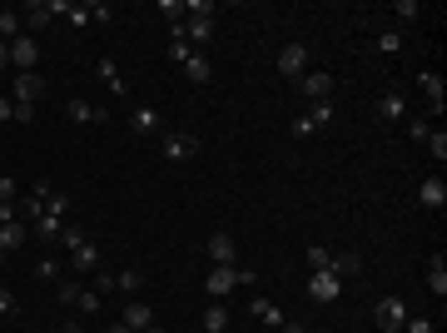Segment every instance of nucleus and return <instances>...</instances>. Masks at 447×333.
<instances>
[{"label":"nucleus","instance_id":"obj_48","mask_svg":"<svg viewBox=\"0 0 447 333\" xmlns=\"http://www.w3.org/2000/svg\"><path fill=\"white\" fill-rule=\"evenodd\" d=\"M0 314H15V294L10 289H0Z\"/></svg>","mask_w":447,"mask_h":333},{"label":"nucleus","instance_id":"obj_6","mask_svg":"<svg viewBox=\"0 0 447 333\" xmlns=\"http://www.w3.org/2000/svg\"><path fill=\"white\" fill-rule=\"evenodd\" d=\"M278 75H283V80L308 75V45H298V40H293V45H283V50H278Z\"/></svg>","mask_w":447,"mask_h":333},{"label":"nucleus","instance_id":"obj_34","mask_svg":"<svg viewBox=\"0 0 447 333\" xmlns=\"http://www.w3.org/2000/svg\"><path fill=\"white\" fill-rule=\"evenodd\" d=\"M378 50H388V55H403V35H398V30H383V35H378Z\"/></svg>","mask_w":447,"mask_h":333},{"label":"nucleus","instance_id":"obj_14","mask_svg":"<svg viewBox=\"0 0 447 333\" xmlns=\"http://www.w3.org/2000/svg\"><path fill=\"white\" fill-rule=\"evenodd\" d=\"M184 40L209 45V40H214V20H209V15H189V20H184Z\"/></svg>","mask_w":447,"mask_h":333},{"label":"nucleus","instance_id":"obj_46","mask_svg":"<svg viewBox=\"0 0 447 333\" xmlns=\"http://www.w3.org/2000/svg\"><path fill=\"white\" fill-rule=\"evenodd\" d=\"M95 294H114V274H95Z\"/></svg>","mask_w":447,"mask_h":333},{"label":"nucleus","instance_id":"obj_38","mask_svg":"<svg viewBox=\"0 0 447 333\" xmlns=\"http://www.w3.org/2000/svg\"><path fill=\"white\" fill-rule=\"evenodd\" d=\"M55 244H60V249H70V254H75V249H80V244H85V234H80V229H60V239H55Z\"/></svg>","mask_w":447,"mask_h":333},{"label":"nucleus","instance_id":"obj_8","mask_svg":"<svg viewBox=\"0 0 447 333\" xmlns=\"http://www.w3.org/2000/svg\"><path fill=\"white\" fill-rule=\"evenodd\" d=\"M10 65H15V70H35V65H40L35 35H15V40H10Z\"/></svg>","mask_w":447,"mask_h":333},{"label":"nucleus","instance_id":"obj_33","mask_svg":"<svg viewBox=\"0 0 447 333\" xmlns=\"http://www.w3.org/2000/svg\"><path fill=\"white\" fill-rule=\"evenodd\" d=\"M65 20H70L75 30H85V25H90V5H75V0H70V10H65Z\"/></svg>","mask_w":447,"mask_h":333},{"label":"nucleus","instance_id":"obj_10","mask_svg":"<svg viewBox=\"0 0 447 333\" xmlns=\"http://www.w3.org/2000/svg\"><path fill=\"white\" fill-rule=\"evenodd\" d=\"M209 259H214V269H233V264H238V244H233L228 234H214V239H209Z\"/></svg>","mask_w":447,"mask_h":333},{"label":"nucleus","instance_id":"obj_42","mask_svg":"<svg viewBox=\"0 0 447 333\" xmlns=\"http://www.w3.org/2000/svg\"><path fill=\"white\" fill-rule=\"evenodd\" d=\"M184 10H189V15H209V20H214V10H219V5H214V0H189Z\"/></svg>","mask_w":447,"mask_h":333},{"label":"nucleus","instance_id":"obj_50","mask_svg":"<svg viewBox=\"0 0 447 333\" xmlns=\"http://www.w3.org/2000/svg\"><path fill=\"white\" fill-rule=\"evenodd\" d=\"M5 65H10V45L0 40V70H5Z\"/></svg>","mask_w":447,"mask_h":333},{"label":"nucleus","instance_id":"obj_49","mask_svg":"<svg viewBox=\"0 0 447 333\" xmlns=\"http://www.w3.org/2000/svg\"><path fill=\"white\" fill-rule=\"evenodd\" d=\"M0 119H15V100H5V95H0Z\"/></svg>","mask_w":447,"mask_h":333},{"label":"nucleus","instance_id":"obj_16","mask_svg":"<svg viewBox=\"0 0 447 333\" xmlns=\"http://www.w3.org/2000/svg\"><path fill=\"white\" fill-rule=\"evenodd\" d=\"M248 309H253V319H263L268 329H283V324H288V319H283V309H273L263 294H253V299H248Z\"/></svg>","mask_w":447,"mask_h":333},{"label":"nucleus","instance_id":"obj_36","mask_svg":"<svg viewBox=\"0 0 447 333\" xmlns=\"http://www.w3.org/2000/svg\"><path fill=\"white\" fill-rule=\"evenodd\" d=\"M55 299H60L65 309H75V304H80V284H55Z\"/></svg>","mask_w":447,"mask_h":333},{"label":"nucleus","instance_id":"obj_44","mask_svg":"<svg viewBox=\"0 0 447 333\" xmlns=\"http://www.w3.org/2000/svg\"><path fill=\"white\" fill-rule=\"evenodd\" d=\"M0 204H15V179L0 174Z\"/></svg>","mask_w":447,"mask_h":333},{"label":"nucleus","instance_id":"obj_47","mask_svg":"<svg viewBox=\"0 0 447 333\" xmlns=\"http://www.w3.org/2000/svg\"><path fill=\"white\" fill-rule=\"evenodd\" d=\"M159 10H164L169 20H179V10H184V0H159Z\"/></svg>","mask_w":447,"mask_h":333},{"label":"nucleus","instance_id":"obj_39","mask_svg":"<svg viewBox=\"0 0 447 333\" xmlns=\"http://www.w3.org/2000/svg\"><path fill=\"white\" fill-rule=\"evenodd\" d=\"M288 134H293V139H308V134H313V119H308V114H298V119L288 124Z\"/></svg>","mask_w":447,"mask_h":333},{"label":"nucleus","instance_id":"obj_23","mask_svg":"<svg viewBox=\"0 0 447 333\" xmlns=\"http://www.w3.org/2000/svg\"><path fill=\"white\" fill-rule=\"evenodd\" d=\"M184 75H189L194 85H209V75H214V70H209V55H199V50H194V55H189V65H184Z\"/></svg>","mask_w":447,"mask_h":333},{"label":"nucleus","instance_id":"obj_54","mask_svg":"<svg viewBox=\"0 0 447 333\" xmlns=\"http://www.w3.org/2000/svg\"><path fill=\"white\" fill-rule=\"evenodd\" d=\"M65 333H80V324H65Z\"/></svg>","mask_w":447,"mask_h":333},{"label":"nucleus","instance_id":"obj_19","mask_svg":"<svg viewBox=\"0 0 447 333\" xmlns=\"http://www.w3.org/2000/svg\"><path fill=\"white\" fill-rule=\"evenodd\" d=\"M428 289L447 299V254H433V264H428Z\"/></svg>","mask_w":447,"mask_h":333},{"label":"nucleus","instance_id":"obj_18","mask_svg":"<svg viewBox=\"0 0 447 333\" xmlns=\"http://www.w3.org/2000/svg\"><path fill=\"white\" fill-rule=\"evenodd\" d=\"M418 85H423V90H428V105H433V110L443 114V75H433V70H418Z\"/></svg>","mask_w":447,"mask_h":333},{"label":"nucleus","instance_id":"obj_24","mask_svg":"<svg viewBox=\"0 0 447 333\" xmlns=\"http://www.w3.org/2000/svg\"><path fill=\"white\" fill-rule=\"evenodd\" d=\"M129 119H134V129H139V134H154V129H159V114L149 110V105H134V114H129Z\"/></svg>","mask_w":447,"mask_h":333},{"label":"nucleus","instance_id":"obj_2","mask_svg":"<svg viewBox=\"0 0 447 333\" xmlns=\"http://www.w3.org/2000/svg\"><path fill=\"white\" fill-rule=\"evenodd\" d=\"M373 319H378V329H383V333H403V324H408L413 314H408V304H403L398 294H388V299H378Z\"/></svg>","mask_w":447,"mask_h":333},{"label":"nucleus","instance_id":"obj_29","mask_svg":"<svg viewBox=\"0 0 447 333\" xmlns=\"http://www.w3.org/2000/svg\"><path fill=\"white\" fill-rule=\"evenodd\" d=\"M139 284H144V274H139V269H119V274H114V289H124V294H134Z\"/></svg>","mask_w":447,"mask_h":333},{"label":"nucleus","instance_id":"obj_13","mask_svg":"<svg viewBox=\"0 0 447 333\" xmlns=\"http://www.w3.org/2000/svg\"><path fill=\"white\" fill-rule=\"evenodd\" d=\"M65 110H70L75 124H105V119H110V110H100V105H90V100H70Z\"/></svg>","mask_w":447,"mask_h":333},{"label":"nucleus","instance_id":"obj_37","mask_svg":"<svg viewBox=\"0 0 447 333\" xmlns=\"http://www.w3.org/2000/svg\"><path fill=\"white\" fill-rule=\"evenodd\" d=\"M189 55H194L189 40H169V60H174V65H189Z\"/></svg>","mask_w":447,"mask_h":333},{"label":"nucleus","instance_id":"obj_22","mask_svg":"<svg viewBox=\"0 0 447 333\" xmlns=\"http://www.w3.org/2000/svg\"><path fill=\"white\" fill-rule=\"evenodd\" d=\"M378 114H383V119H403V114H408V105H403V95H398V90H388V95H378Z\"/></svg>","mask_w":447,"mask_h":333},{"label":"nucleus","instance_id":"obj_12","mask_svg":"<svg viewBox=\"0 0 447 333\" xmlns=\"http://www.w3.org/2000/svg\"><path fill=\"white\" fill-rule=\"evenodd\" d=\"M418 199H423V209H443V204H447L443 174H428V179H423V189H418Z\"/></svg>","mask_w":447,"mask_h":333},{"label":"nucleus","instance_id":"obj_26","mask_svg":"<svg viewBox=\"0 0 447 333\" xmlns=\"http://www.w3.org/2000/svg\"><path fill=\"white\" fill-rule=\"evenodd\" d=\"M100 75H105V85H110L114 95H129V85H124V75L114 70V60H100Z\"/></svg>","mask_w":447,"mask_h":333},{"label":"nucleus","instance_id":"obj_51","mask_svg":"<svg viewBox=\"0 0 447 333\" xmlns=\"http://www.w3.org/2000/svg\"><path fill=\"white\" fill-rule=\"evenodd\" d=\"M278 333H308V329H303V324H283Z\"/></svg>","mask_w":447,"mask_h":333},{"label":"nucleus","instance_id":"obj_43","mask_svg":"<svg viewBox=\"0 0 447 333\" xmlns=\"http://www.w3.org/2000/svg\"><path fill=\"white\" fill-rule=\"evenodd\" d=\"M100 309V294L95 289H80V314H95Z\"/></svg>","mask_w":447,"mask_h":333},{"label":"nucleus","instance_id":"obj_41","mask_svg":"<svg viewBox=\"0 0 447 333\" xmlns=\"http://www.w3.org/2000/svg\"><path fill=\"white\" fill-rule=\"evenodd\" d=\"M428 149H433V159L443 164L447 159V134H428Z\"/></svg>","mask_w":447,"mask_h":333},{"label":"nucleus","instance_id":"obj_5","mask_svg":"<svg viewBox=\"0 0 447 333\" xmlns=\"http://www.w3.org/2000/svg\"><path fill=\"white\" fill-rule=\"evenodd\" d=\"M70 10V0H35L30 10H25V35H35V30H45L55 15H65Z\"/></svg>","mask_w":447,"mask_h":333},{"label":"nucleus","instance_id":"obj_31","mask_svg":"<svg viewBox=\"0 0 447 333\" xmlns=\"http://www.w3.org/2000/svg\"><path fill=\"white\" fill-rule=\"evenodd\" d=\"M303 259H308V269H313V274H328V259H333V254H328V249H318V244H313V249H308V254H303Z\"/></svg>","mask_w":447,"mask_h":333},{"label":"nucleus","instance_id":"obj_32","mask_svg":"<svg viewBox=\"0 0 447 333\" xmlns=\"http://www.w3.org/2000/svg\"><path fill=\"white\" fill-rule=\"evenodd\" d=\"M35 279H40V284H60V264H55V259H40V264H35Z\"/></svg>","mask_w":447,"mask_h":333},{"label":"nucleus","instance_id":"obj_40","mask_svg":"<svg viewBox=\"0 0 447 333\" xmlns=\"http://www.w3.org/2000/svg\"><path fill=\"white\" fill-rule=\"evenodd\" d=\"M428 134H433V124H428V119H413V124H408V139H418V144H428Z\"/></svg>","mask_w":447,"mask_h":333},{"label":"nucleus","instance_id":"obj_35","mask_svg":"<svg viewBox=\"0 0 447 333\" xmlns=\"http://www.w3.org/2000/svg\"><path fill=\"white\" fill-rule=\"evenodd\" d=\"M45 214L65 219V214H70V194H60V189H55V194H50V204H45Z\"/></svg>","mask_w":447,"mask_h":333},{"label":"nucleus","instance_id":"obj_17","mask_svg":"<svg viewBox=\"0 0 447 333\" xmlns=\"http://www.w3.org/2000/svg\"><path fill=\"white\" fill-rule=\"evenodd\" d=\"M25 234H30V229H25L20 219H15V224H0V254L10 259V254H15V249L25 244Z\"/></svg>","mask_w":447,"mask_h":333},{"label":"nucleus","instance_id":"obj_3","mask_svg":"<svg viewBox=\"0 0 447 333\" xmlns=\"http://www.w3.org/2000/svg\"><path fill=\"white\" fill-rule=\"evenodd\" d=\"M238 284H253V269H214L209 279H204V294H214V299H224V294H233Z\"/></svg>","mask_w":447,"mask_h":333},{"label":"nucleus","instance_id":"obj_1","mask_svg":"<svg viewBox=\"0 0 447 333\" xmlns=\"http://www.w3.org/2000/svg\"><path fill=\"white\" fill-rule=\"evenodd\" d=\"M159 144H164V159L169 164H184V159H194L204 149L199 134H189V129H169V134H159Z\"/></svg>","mask_w":447,"mask_h":333},{"label":"nucleus","instance_id":"obj_45","mask_svg":"<svg viewBox=\"0 0 447 333\" xmlns=\"http://www.w3.org/2000/svg\"><path fill=\"white\" fill-rule=\"evenodd\" d=\"M403 333H433V324L418 314V319H408V324H403Z\"/></svg>","mask_w":447,"mask_h":333},{"label":"nucleus","instance_id":"obj_4","mask_svg":"<svg viewBox=\"0 0 447 333\" xmlns=\"http://www.w3.org/2000/svg\"><path fill=\"white\" fill-rule=\"evenodd\" d=\"M10 95H15V105H35V100L45 95V75H40V70H15Z\"/></svg>","mask_w":447,"mask_h":333},{"label":"nucleus","instance_id":"obj_9","mask_svg":"<svg viewBox=\"0 0 447 333\" xmlns=\"http://www.w3.org/2000/svg\"><path fill=\"white\" fill-rule=\"evenodd\" d=\"M338 294H343V279H333V274H308V299L333 304Z\"/></svg>","mask_w":447,"mask_h":333},{"label":"nucleus","instance_id":"obj_52","mask_svg":"<svg viewBox=\"0 0 447 333\" xmlns=\"http://www.w3.org/2000/svg\"><path fill=\"white\" fill-rule=\"evenodd\" d=\"M105 333H134V329H129V324H110Z\"/></svg>","mask_w":447,"mask_h":333},{"label":"nucleus","instance_id":"obj_30","mask_svg":"<svg viewBox=\"0 0 447 333\" xmlns=\"http://www.w3.org/2000/svg\"><path fill=\"white\" fill-rule=\"evenodd\" d=\"M393 15L413 25V20H423V5H418V0H398V5H393Z\"/></svg>","mask_w":447,"mask_h":333},{"label":"nucleus","instance_id":"obj_27","mask_svg":"<svg viewBox=\"0 0 447 333\" xmlns=\"http://www.w3.org/2000/svg\"><path fill=\"white\" fill-rule=\"evenodd\" d=\"M303 114L313 119V129H328V124H333V100H318L313 110H303Z\"/></svg>","mask_w":447,"mask_h":333},{"label":"nucleus","instance_id":"obj_21","mask_svg":"<svg viewBox=\"0 0 447 333\" xmlns=\"http://www.w3.org/2000/svg\"><path fill=\"white\" fill-rule=\"evenodd\" d=\"M328 274H333V279L363 274V259H358V254H333V259H328Z\"/></svg>","mask_w":447,"mask_h":333},{"label":"nucleus","instance_id":"obj_7","mask_svg":"<svg viewBox=\"0 0 447 333\" xmlns=\"http://www.w3.org/2000/svg\"><path fill=\"white\" fill-rule=\"evenodd\" d=\"M293 85H298V95H308V100H313V105H318V100H328V95H333V75H328V70H308V75H298V80H293Z\"/></svg>","mask_w":447,"mask_h":333},{"label":"nucleus","instance_id":"obj_20","mask_svg":"<svg viewBox=\"0 0 447 333\" xmlns=\"http://www.w3.org/2000/svg\"><path fill=\"white\" fill-rule=\"evenodd\" d=\"M15 35H25V15H20V10H10V5H5V10H0V40H5V45H10V40H15Z\"/></svg>","mask_w":447,"mask_h":333},{"label":"nucleus","instance_id":"obj_28","mask_svg":"<svg viewBox=\"0 0 447 333\" xmlns=\"http://www.w3.org/2000/svg\"><path fill=\"white\" fill-rule=\"evenodd\" d=\"M224 329H228V309H224V304H214V309L204 314V333H224Z\"/></svg>","mask_w":447,"mask_h":333},{"label":"nucleus","instance_id":"obj_25","mask_svg":"<svg viewBox=\"0 0 447 333\" xmlns=\"http://www.w3.org/2000/svg\"><path fill=\"white\" fill-rule=\"evenodd\" d=\"M60 229H65V219H55V214H40V219H35V234H40L45 244H55V239H60Z\"/></svg>","mask_w":447,"mask_h":333},{"label":"nucleus","instance_id":"obj_15","mask_svg":"<svg viewBox=\"0 0 447 333\" xmlns=\"http://www.w3.org/2000/svg\"><path fill=\"white\" fill-rule=\"evenodd\" d=\"M70 269H75V274H95V269H100V249H95V244L85 239V244H80V249L70 254Z\"/></svg>","mask_w":447,"mask_h":333},{"label":"nucleus","instance_id":"obj_53","mask_svg":"<svg viewBox=\"0 0 447 333\" xmlns=\"http://www.w3.org/2000/svg\"><path fill=\"white\" fill-rule=\"evenodd\" d=\"M144 333H169V329H159V324H149V329H144Z\"/></svg>","mask_w":447,"mask_h":333},{"label":"nucleus","instance_id":"obj_11","mask_svg":"<svg viewBox=\"0 0 447 333\" xmlns=\"http://www.w3.org/2000/svg\"><path fill=\"white\" fill-rule=\"evenodd\" d=\"M119 324H129V329H134V333H144V329H149V324H159V319H154V309H149L144 299H134V304H129V309L119 314Z\"/></svg>","mask_w":447,"mask_h":333}]
</instances>
